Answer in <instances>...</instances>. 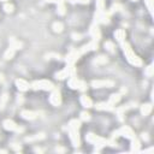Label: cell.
Returning <instances> with one entry per match:
<instances>
[{"instance_id":"11","label":"cell","mask_w":154,"mask_h":154,"mask_svg":"<svg viewBox=\"0 0 154 154\" xmlns=\"http://www.w3.org/2000/svg\"><path fill=\"white\" fill-rule=\"evenodd\" d=\"M95 107L98 108V110H106V111H113V106L110 105L108 102H99V104H96Z\"/></svg>"},{"instance_id":"35","label":"cell","mask_w":154,"mask_h":154,"mask_svg":"<svg viewBox=\"0 0 154 154\" xmlns=\"http://www.w3.org/2000/svg\"><path fill=\"white\" fill-rule=\"evenodd\" d=\"M57 151H59V152H64V149H63V148H57Z\"/></svg>"},{"instance_id":"29","label":"cell","mask_w":154,"mask_h":154,"mask_svg":"<svg viewBox=\"0 0 154 154\" xmlns=\"http://www.w3.org/2000/svg\"><path fill=\"white\" fill-rule=\"evenodd\" d=\"M70 3H78V4H87L89 3V0H69Z\"/></svg>"},{"instance_id":"4","label":"cell","mask_w":154,"mask_h":154,"mask_svg":"<svg viewBox=\"0 0 154 154\" xmlns=\"http://www.w3.org/2000/svg\"><path fill=\"white\" fill-rule=\"evenodd\" d=\"M3 125H4V128L6 129V130H12V131H17V133H22V131H23V129L19 128L15 122L10 121V119H6V121H4Z\"/></svg>"},{"instance_id":"37","label":"cell","mask_w":154,"mask_h":154,"mask_svg":"<svg viewBox=\"0 0 154 154\" xmlns=\"http://www.w3.org/2000/svg\"><path fill=\"white\" fill-rule=\"evenodd\" d=\"M1 1H5V0H1Z\"/></svg>"},{"instance_id":"28","label":"cell","mask_w":154,"mask_h":154,"mask_svg":"<svg viewBox=\"0 0 154 154\" xmlns=\"http://www.w3.org/2000/svg\"><path fill=\"white\" fill-rule=\"evenodd\" d=\"M78 89H79V90H85V89H87V84H85V82H83V81H79Z\"/></svg>"},{"instance_id":"16","label":"cell","mask_w":154,"mask_h":154,"mask_svg":"<svg viewBox=\"0 0 154 154\" xmlns=\"http://www.w3.org/2000/svg\"><path fill=\"white\" fill-rule=\"evenodd\" d=\"M78 84H79V79H77V77L72 76L69 81V87L72 89H78Z\"/></svg>"},{"instance_id":"24","label":"cell","mask_w":154,"mask_h":154,"mask_svg":"<svg viewBox=\"0 0 154 154\" xmlns=\"http://www.w3.org/2000/svg\"><path fill=\"white\" fill-rule=\"evenodd\" d=\"M4 10H5V12H12L13 11V5H11V4H6V5H4Z\"/></svg>"},{"instance_id":"33","label":"cell","mask_w":154,"mask_h":154,"mask_svg":"<svg viewBox=\"0 0 154 154\" xmlns=\"http://www.w3.org/2000/svg\"><path fill=\"white\" fill-rule=\"evenodd\" d=\"M16 145H17V143H13V146H12V147L15 148V149H17V151L21 149V146H16Z\"/></svg>"},{"instance_id":"26","label":"cell","mask_w":154,"mask_h":154,"mask_svg":"<svg viewBox=\"0 0 154 154\" xmlns=\"http://www.w3.org/2000/svg\"><path fill=\"white\" fill-rule=\"evenodd\" d=\"M146 5H147L148 10H149V12L152 13L153 12V0H146Z\"/></svg>"},{"instance_id":"13","label":"cell","mask_w":154,"mask_h":154,"mask_svg":"<svg viewBox=\"0 0 154 154\" xmlns=\"http://www.w3.org/2000/svg\"><path fill=\"white\" fill-rule=\"evenodd\" d=\"M125 30H123V29H119V30H117L116 33H115V37L118 40L119 42H124V40H125Z\"/></svg>"},{"instance_id":"20","label":"cell","mask_w":154,"mask_h":154,"mask_svg":"<svg viewBox=\"0 0 154 154\" xmlns=\"http://www.w3.org/2000/svg\"><path fill=\"white\" fill-rule=\"evenodd\" d=\"M63 24L60 23V22H55V23L53 24V30L55 31V33H60V31H63Z\"/></svg>"},{"instance_id":"14","label":"cell","mask_w":154,"mask_h":154,"mask_svg":"<svg viewBox=\"0 0 154 154\" xmlns=\"http://www.w3.org/2000/svg\"><path fill=\"white\" fill-rule=\"evenodd\" d=\"M81 102H82V105H83L84 107H87V108H89V107L93 106V101L90 100L88 96H85V95H82V96H81Z\"/></svg>"},{"instance_id":"7","label":"cell","mask_w":154,"mask_h":154,"mask_svg":"<svg viewBox=\"0 0 154 154\" xmlns=\"http://www.w3.org/2000/svg\"><path fill=\"white\" fill-rule=\"evenodd\" d=\"M70 131V137L72 141V145L73 146H79V136H78V130L75 129H69Z\"/></svg>"},{"instance_id":"19","label":"cell","mask_w":154,"mask_h":154,"mask_svg":"<svg viewBox=\"0 0 154 154\" xmlns=\"http://www.w3.org/2000/svg\"><path fill=\"white\" fill-rule=\"evenodd\" d=\"M131 140H133V146H131V149L139 152L140 151V142H139V140H136L135 137L131 139Z\"/></svg>"},{"instance_id":"23","label":"cell","mask_w":154,"mask_h":154,"mask_svg":"<svg viewBox=\"0 0 154 154\" xmlns=\"http://www.w3.org/2000/svg\"><path fill=\"white\" fill-rule=\"evenodd\" d=\"M105 48L107 51H110V52H113V51H115V45L111 41H107V42H105Z\"/></svg>"},{"instance_id":"30","label":"cell","mask_w":154,"mask_h":154,"mask_svg":"<svg viewBox=\"0 0 154 154\" xmlns=\"http://www.w3.org/2000/svg\"><path fill=\"white\" fill-rule=\"evenodd\" d=\"M123 6H122V5H119V4H116V5H113V6H112V12H113V11H119V9H122Z\"/></svg>"},{"instance_id":"15","label":"cell","mask_w":154,"mask_h":154,"mask_svg":"<svg viewBox=\"0 0 154 154\" xmlns=\"http://www.w3.org/2000/svg\"><path fill=\"white\" fill-rule=\"evenodd\" d=\"M121 98H122L121 94H112V95L110 96V99H108V104L112 105V106H113V105H116L117 102L121 100Z\"/></svg>"},{"instance_id":"21","label":"cell","mask_w":154,"mask_h":154,"mask_svg":"<svg viewBox=\"0 0 154 154\" xmlns=\"http://www.w3.org/2000/svg\"><path fill=\"white\" fill-rule=\"evenodd\" d=\"M106 61H107V57H105V55H99L98 58L95 59L96 64H105Z\"/></svg>"},{"instance_id":"8","label":"cell","mask_w":154,"mask_h":154,"mask_svg":"<svg viewBox=\"0 0 154 154\" xmlns=\"http://www.w3.org/2000/svg\"><path fill=\"white\" fill-rule=\"evenodd\" d=\"M79 55H81V53L78 52V51H72V52L67 55V58H66V61H67V64H73L76 60H78L79 58Z\"/></svg>"},{"instance_id":"27","label":"cell","mask_w":154,"mask_h":154,"mask_svg":"<svg viewBox=\"0 0 154 154\" xmlns=\"http://www.w3.org/2000/svg\"><path fill=\"white\" fill-rule=\"evenodd\" d=\"M146 75L148 76V77H151L152 75H153V65H149L147 67V70H146Z\"/></svg>"},{"instance_id":"6","label":"cell","mask_w":154,"mask_h":154,"mask_svg":"<svg viewBox=\"0 0 154 154\" xmlns=\"http://www.w3.org/2000/svg\"><path fill=\"white\" fill-rule=\"evenodd\" d=\"M49 102L53 106H59L61 102V98H60V93L58 90H53V93L49 96Z\"/></svg>"},{"instance_id":"34","label":"cell","mask_w":154,"mask_h":154,"mask_svg":"<svg viewBox=\"0 0 154 154\" xmlns=\"http://www.w3.org/2000/svg\"><path fill=\"white\" fill-rule=\"evenodd\" d=\"M142 139H143V140H148V136H147V134H142Z\"/></svg>"},{"instance_id":"22","label":"cell","mask_w":154,"mask_h":154,"mask_svg":"<svg viewBox=\"0 0 154 154\" xmlns=\"http://www.w3.org/2000/svg\"><path fill=\"white\" fill-rule=\"evenodd\" d=\"M58 13L59 15L65 13V6H64V4H63V0H60V1L58 3Z\"/></svg>"},{"instance_id":"5","label":"cell","mask_w":154,"mask_h":154,"mask_svg":"<svg viewBox=\"0 0 154 154\" xmlns=\"http://www.w3.org/2000/svg\"><path fill=\"white\" fill-rule=\"evenodd\" d=\"M92 85L94 88H112L115 85V82L112 81H93L92 82Z\"/></svg>"},{"instance_id":"32","label":"cell","mask_w":154,"mask_h":154,"mask_svg":"<svg viewBox=\"0 0 154 154\" xmlns=\"http://www.w3.org/2000/svg\"><path fill=\"white\" fill-rule=\"evenodd\" d=\"M46 1H47V3H57V4H58L60 0H46Z\"/></svg>"},{"instance_id":"36","label":"cell","mask_w":154,"mask_h":154,"mask_svg":"<svg viewBox=\"0 0 154 154\" xmlns=\"http://www.w3.org/2000/svg\"><path fill=\"white\" fill-rule=\"evenodd\" d=\"M133 1H136V0H133Z\"/></svg>"},{"instance_id":"2","label":"cell","mask_w":154,"mask_h":154,"mask_svg":"<svg viewBox=\"0 0 154 154\" xmlns=\"http://www.w3.org/2000/svg\"><path fill=\"white\" fill-rule=\"evenodd\" d=\"M33 89H41V90H53L54 85L52 82L46 81V79H41V81H36L31 84Z\"/></svg>"},{"instance_id":"18","label":"cell","mask_w":154,"mask_h":154,"mask_svg":"<svg viewBox=\"0 0 154 154\" xmlns=\"http://www.w3.org/2000/svg\"><path fill=\"white\" fill-rule=\"evenodd\" d=\"M79 127H81V122L77 121V119H72V121L69 123V129H75L78 130Z\"/></svg>"},{"instance_id":"10","label":"cell","mask_w":154,"mask_h":154,"mask_svg":"<svg viewBox=\"0 0 154 154\" xmlns=\"http://www.w3.org/2000/svg\"><path fill=\"white\" fill-rule=\"evenodd\" d=\"M90 34H92L93 36V40L94 41L98 42L100 40V30H99V27L98 25H92V28H90Z\"/></svg>"},{"instance_id":"31","label":"cell","mask_w":154,"mask_h":154,"mask_svg":"<svg viewBox=\"0 0 154 154\" xmlns=\"http://www.w3.org/2000/svg\"><path fill=\"white\" fill-rule=\"evenodd\" d=\"M72 37H73V40H81V35L79 34H72Z\"/></svg>"},{"instance_id":"17","label":"cell","mask_w":154,"mask_h":154,"mask_svg":"<svg viewBox=\"0 0 154 154\" xmlns=\"http://www.w3.org/2000/svg\"><path fill=\"white\" fill-rule=\"evenodd\" d=\"M151 111H152V105L151 104H146L141 107V113L143 116H148L151 113Z\"/></svg>"},{"instance_id":"3","label":"cell","mask_w":154,"mask_h":154,"mask_svg":"<svg viewBox=\"0 0 154 154\" xmlns=\"http://www.w3.org/2000/svg\"><path fill=\"white\" fill-rule=\"evenodd\" d=\"M85 139H87L88 142H90V143H94V145L104 146V145L107 143V141H105L104 139H101V137H98V136L94 135V134H88L87 136H85Z\"/></svg>"},{"instance_id":"1","label":"cell","mask_w":154,"mask_h":154,"mask_svg":"<svg viewBox=\"0 0 154 154\" xmlns=\"http://www.w3.org/2000/svg\"><path fill=\"white\" fill-rule=\"evenodd\" d=\"M122 47H123V51L125 53V57H127V59H128V61L130 63V64L136 65V66H141L142 65L141 59L133 52V49H131V47L127 42H122Z\"/></svg>"},{"instance_id":"25","label":"cell","mask_w":154,"mask_h":154,"mask_svg":"<svg viewBox=\"0 0 154 154\" xmlns=\"http://www.w3.org/2000/svg\"><path fill=\"white\" fill-rule=\"evenodd\" d=\"M81 119L82 121H89L90 119V115L88 112H82L81 113Z\"/></svg>"},{"instance_id":"9","label":"cell","mask_w":154,"mask_h":154,"mask_svg":"<svg viewBox=\"0 0 154 154\" xmlns=\"http://www.w3.org/2000/svg\"><path fill=\"white\" fill-rule=\"evenodd\" d=\"M16 84H17V88H18L21 92H25V90H28L30 88L29 83H28L27 81H24V79H17Z\"/></svg>"},{"instance_id":"12","label":"cell","mask_w":154,"mask_h":154,"mask_svg":"<svg viewBox=\"0 0 154 154\" xmlns=\"http://www.w3.org/2000/svg\"><path fill=\"white\" fill-rule=\"evenodd\" d=\"M22 117H23L24 119H29V121H31V119H35L37 116H36V113L35 112H33V111H22Z\"/></svg>"}]
</instances>
